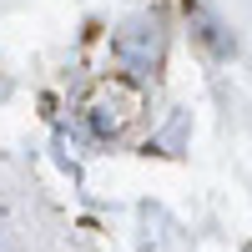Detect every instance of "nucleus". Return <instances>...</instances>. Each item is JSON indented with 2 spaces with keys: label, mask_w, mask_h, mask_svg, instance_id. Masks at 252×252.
<instances>
[{
  "label": "nucleus",
  "mask_w": 252,
  "mask_h": 252,
  "mask_svg": "<svg viewBox=\"0 0 252 252\" xmlns=\"http://www.w3.org/2000/svg\"><path fill=\"white\" fill-rule=\"evenodd\" d=\"M161 51H166V20H161V15H136V20H126V26L111 35L116 66L131 71V76L157 71V66H161Z\"/></svg>",
  "instance_id": "1"
},
{
  "label": "nucleus",
  "mask_w": 252,
  "mask_h": 252,
  "mask_svg": "<svg viewBox=\"0 0 252 252\" xmlns=\"http://www.w3.org/2000/svg\"><path fill=\"white\" fill-rule=\"evenodd\" d=\"M136 116H141V96H136V86H126V81H101V86L91 91V101H86L91 131L106 136V141L121 136Z\"/></svg>",
  "instance_id": "2"
}]
</instances>
